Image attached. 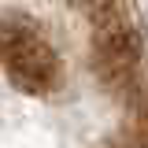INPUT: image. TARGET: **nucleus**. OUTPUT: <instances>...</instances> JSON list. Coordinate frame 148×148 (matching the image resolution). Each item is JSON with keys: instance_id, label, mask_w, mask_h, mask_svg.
Masks as SVG:
<instances>
[{"instance_id": "f03ea898", "label": "nucleus", "mask_w": 148, "mask_h": 148, "mask_svg": "<svg viewBox=\"0 0 148 148\" xmlns=\"http://www.w3.org/2000/svg\"><path fill=\"white\" fill-rule=\"evenodd\" d=\"M141 148H148V145H141Z\"/></svg>"}, {"instance_id": "f257e3e1", "label": "nucleus", "mask_w": 148, "mask_h": 148, "mask_svg": "<svg viewBox=\"0 0 148 148\" xmlns=\"http://www.w3.org/2000/svg\"><path fill=\"white\" fill-rule=\"evenodd\" d=\"M0 67L15 89L34 96H45L59 85V56L22 15L0 18Z\"/></svg>"}]
</instances>
